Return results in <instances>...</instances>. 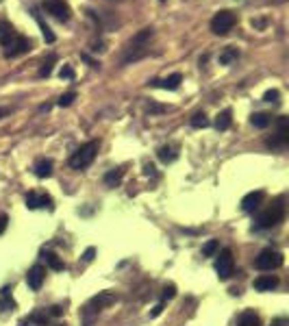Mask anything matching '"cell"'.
<instances>
[{
	"label": "cell",
	"mask_w": 289,
	"mask_h": 326,
	"mask_svg": "<svg viewBox=\"0 0 289 326\" xmlns=\"http://www.w3.org/2000/svg\"><path fill=\"white\" fill-rule=\"evenodd\" d=\"M7 222H9V218H7V215H0V235L5 233V228H7Z\"/></svg>",
	"instance_id": "38"
},
{
	"label": "cell",
	"mask_w": 289,
	"mask_h": 326,
	"mask_svg": "<svg viewBox=\"0 0 289 326\" xmlns=\"http://www.w3.org/2000/svg\"><path fill=\"white\" fill-rule=\"evenodd\" d=\"M163 111H167V107H163V104H157V102L148 104V113H163Z\"/></svg>",
	"instance_id": "34"
},
{
	"label": "cell",
	"mask_w": 289,
	"mask_h": 326,
	"mask_svg": "<svg viewBox=\"0 0 289 326\" xmlns=\"http://www.w3.org/2000/svg\"><path fill=\"white\" fill-rule=\"evenodd\" d=\"M283 265V255L278 250H272V248H266L259 252V257L254 259V267L261 272H272L276 267Z\"/></svg>",
	"instance_id": "6"
},
{
	"label": "cell",
	"mask_w": 289,
	"mask_h": 326,
	"mask_svg": "<svg viewBox=\"0 0 289 326\" xmlns=\"http://www.w3.org/2000/svg\"><path fill=\"white\" fill-rule=\"evenodd\" d=\"M33 15H35V20H37V24H39V29H42V35H44V39H46V42L48 44H52L54 42V33L50 31V26H48V24L42 20V18H39V13L33 9Z\"/></svg>",
	"instance_id": "24"
},
{
	"label": "cell",
	"mask_w": 289,
	"mask_h": 326,
	"mask_svg": "<svg viewBox=\"0 0 289 326\" xmlns=\"http://www.w3.org/2000/svg\"><path fill=\"white\" fill-rule=\"evenodd\" d=\"M272 326H285V320H276V322L272 324Z\"/></svg>",
	"instance_id": "42"
},
{
	"label": "cell",
	"mask_w": 289,
	"mask_h": 326,
	"mask_svg": "<svg viewBox=\"0 0 289 326\" xmlns=\"http://www.w3.org/2000/svg\"><path fill=\"white\" fill-rule=\"evenodd\" d=\"M157 157L163 163H172V161H176V157H179V148H176V146H161V148L157 150Z\"/></svg>",
	"instance_id": "17"
},
{
	"label": "cell",
	"mask_w": 289,
	"mask_h": 326,
	"mask_svg": "<svg viewBox=\"0 0 289 326\" xmlns=\"http://www.w3.org/2000/svg\"><path fill=\"white\" fill-rule=\"evenodd\" d=\"M54 326H66V324H54Z\"/></svg>",
	"instance_id": "43"
},
{
	"label": "cell",
	"mask_w": 289,
	"mask_h": 326,
	"mask_svg": "<svg viewBox=\"0 0 289 326\" xmlns=\"http://www.w3.org/2000/svg\"><path fill=\"white\" fill-rule=\"evenodd\" d=\"M278 98H280L278 89H268L266 96H263V100H266V102H278Z\"/></svg>",
	"instance_id": "32"
},
{
	"label": "cell",
	"mask_w": 289,
	"mask_h": 326,
	"mask_svg": "<svg viewBox=\"0 0 289 326\" xmlns=\"http://www.w3.org/2000/svg\"><path fill=\"white\" fill-rule=\"evenodd\" d=\"M163 305H165V303H159V305H157L155 309H152V313H150V315H152V317H157L159 313H161V311H163Z\"/></svg>",
	"instance_id": "39"
},
{
	"label": "cell",
	"mask_w": 289,
	"mask_h": 326,
	"mask_svg": "<svg viewBox=\"0 0 289 326\" xmlns=\"http://www.w3.org/2000/svg\"><path fill=\"white\" fill-rule=\"evenodd\" d=\"M3 48H5V57H7V59H13V57H20L24 52H28L31 48H33V42H31L28 37L18 35V33H15V35Z\"/></svg>",
	"instance_id": "7"
},
{
	"label": "cell",
	"mask_w": 289,
	"mask_h": 326,
	"mask_svg": "<svg viewBox=\"0 0 289 326\" xmlns=\"http://www.w3.org/2000/svg\"><path fill=\"white\" fill-rule=\"evenodd\" d=\"M50 317L52 315L48 313V311H44V309H37V311H33L26 317V320L22 322V326H46L48 322H50Z\"/></svg>",
	"instance_id": "14"
},
{
	"label": "cell",
	"mask_w": 289,
	"mask_h": 326,
	"mask_svg": "<svg viewBox=\"0 0 289 326\" xmlns=\"http://www.w3.org/2000/svg\"><path fill=\"white\" fill-rule=\"evenodd\" d=\"M13 309H15V300L11 298L9 287L0 289V313H5V311H13Z\"/></svg>",
	"instance_id": "18"
},
{
	"label": "cell",
	"mask_w": 289,
	"mask_h": 326,
	"mask_svg": "<svg viewBox=\"0 0 289 326\" xmlns=\"http://www.w3.org/2000/svg\"><path fill=\"white\" fill-rule=\"evenodd\" d=\"M263 196H266V194H263L261 189L246 194L244 198H242V211H246V213H254V211L259 209V205L263 202Z\"/></svg>",
	"instance_id": "12"
},
{
	"label": "cell",
	"mask_w": 289,
	"mask_h": 326,
	"mask_svg": "<svg viewBox=\"0 0 289 326\" xmlns=\"http://www.w3.org/2000/svg\"><path fill=\"white\" fill-rule=\"evenodd\" d=\"M270 122H272V118L268 113H252V118H250V124L254 128H268Z\"/></svg>",
	"instance_id": "23"
},
{
	"label": "cell",
	"mask_w": 289,
	"mask_h": 326,
	"mask_svg": "<svg viewBox=\"0 0 289 326\" xmlns=\"http://www.w3.org/2000/svg\"><path fill=\"white\" fill-rule=\"evenodd\" d=\"M122 176H124V170L122 168H115V170H111V172L104 174V185H109V187H115L120 181H122Z\"/></svg>",
	"instance_id": "21"
},
{
	"label": "cell",
	"mask_w": 289,
	"mask_h": 326,
	"mask_svg": "<svg viewBox=\"0 0 289 326\" xmlns=\"http://www.w3.org/2000/svg\"><path fill=\"white\" fill-rule=\"evenodd\" d=\"M54 61H57V57H54V55H50V57H48V61H44V65H42V70H39V76H50V72H52V63Z\"/></svg>",
	"instance_id": "29"
},
{
	"label": "cell",
	"mask_w": 289,
	"mask_h": 326,
	"mask_svg": "<svg viewBox=\"0 0 289 326\" xmlns=\"http://www.w3.org/2000/svg\"><path fill=\"white\" fill-rule=\"evenodd\" d=\"M152 35H155V29H152V26L141 29L137 35L128 42L126 50H124V57H122V63H131V61L141 59V57L148 52V42L152 39Z\"/></svg>",
	"instance_id": "2"
},
{
	"label": "cell",
	"mask_w": 289,
	"mask_h": 326,
	"mask_svg": "<svg viewBox=\"0 0 289 326\" xmlns=\"http://www.w3.org/2000/svg\"><path fill=\"white\" fill-rule=\"evenodd\" d=\"M183 83V76L176 72V74L172 76H167V78H155V80H150V85L152 87H159V89H170V92H174V89H179Z\"/></svg>",
	"instance_id": "13"
},
{
	"label": "cell",
	"mask_w": 289,
	"mask_h": 326,
	"mask_svg": "<svg viewBox=\"0 0 289 326\" xmlns=\"http://www.w3.org/2000/svg\"><path fill=\"white\" fill-rule=\"evenodd\" d=\"M161 3H163V0H161Z\"/></svg>",
	"instance_id": "44"
},
{
	"label": "cell",
	"mask_w": 289,
	"mask_h": 326,
	"mask_svg": "<svg viewBox=\"0 0 289 326\" xmlns=\"http://www.w3.org/2000/svg\"><path fill=\"white\" fill-rule=\"evenodd\" d=\"M176 296V287L170 283V285H165L163 287V293H161V303H167V300H172Z\"/></svg>",
	"instance_id": "31"
},
{
	"label": "cell",
	"mask_w": 289,
	"mask_h": 326,
	"mask_svg": "<svg viewBox=\"0 0 289 326\" xmlns=\"http://www.w3.org/2000/svg\"><path fill=\"white\" fill-rule=\"evenodd\" d=\"M74 100H76V92H68V94H63V96L59 98L57 104H59V107H70V104L74 102Z\"/></svg>",
	"instance_id": "30"
},
{
	"label": "cell",
	"mask_w": 289,
	"mask_h": 326,
	"mask_svg": "<svg viewBox=\"0 0 289 326\" xmlns=\"http://www.w3.org/2000/svg\"><path fill=\"white\" fill-rule=\"evenodd\" d=\"M11 109H7V107H0V118H5V116H9Z\"/></svg>",
	"instance_id": "41"
},
{
	"label": "cell",
	"mask_w": 289,
	"mask_h": 326,
	"mask_svg": "<svg viewBox=\"0 0 289 326\" xmlns=\"http://www.w3.org/2000/svg\"><path fill=\"white\" fill-rule=\"evenodd\" d=\"M59 76L61 78H68V80L74 78V70H72V65H63L61 72H59Z\"/></svg>",
	"instance_id": "33"
},
{
	"label": "cell",
	"mask_w": 289,
	"mask_h": 326,
	"mask_svg": "<svg viewBox=\"0 0 289 326\" xmlns=\"http://www.w3.org/2000/svg\"><path fill=\"white\" fill-rule=\"evenodd\" d=\"M252 26L254 29H263V26H266V22H263V20H252Z\"/></svg>",
	"instance_id": "40"
},
{
	"label": "cell",
	"mask_w": 289,
	"mask_h": 326,
	"mask_svg": "<svg viewBox=\"0 0 289 326\" xmlns=\"http://www.w3.org/2000/svg\"><path fill=\"white\" fill-rule=\"evenodd\" d=\"M143 174H146V176H152V178H157V168L152 166V163H146V166H143Z\"/></svg>",
	"instance_id": "35"
},
{
	"label": "cell",
	"mask_w": 289,
	"mask_h": 326,
	"mask_svg": "<svg viewBox=\"0 0 289 326\" xmlns=\"http://www.w3.org/2000/svg\"><path fill=\"white\" fill-rule=\"evenodd\" d=\"M209 124H211V122H209L205 113H194V116H191V126L194 128H207Z\"/></svg>",
	"instance_id": "27"
},
{
	"label": "cell",
	"mask_w": 289,
	"mask_h": 326,
	"mask_svg": "<svg viewBox=\"0 0 289 326\" xmlns=\"http://www.w3.org/2000/svg\"><path fill=\"white\" fill-rule=\"evenodd\" d=\"M44 279H46V267H44L42 263H35V265L28 270V274H26V283H28V287L33 289V291L42 289Z\"/></svg>",
	"instance_id": "11"
},
{
	"label": "cell",
	"mask_w": 289,
	"mask_h": 326,
	"mask_svg": "<svg viewBox=\"0 0 289 326\" xmlns=\"http://www.w3.org/2000/svg\"><path fill=\"white\" fill-rule=\"evenodd\" d=\"M44 259H46V265L50 267V270H54V272H61L63 267H66V265H63V261L54 255V252H46Z\"/></svg>",
	"instance_id": "22"
},
{
	"label": "cell",
	"mask_w": 289,
	"mask_h": 326,
	"mask_svg": "<svg viewBox=\"0 0 289 326\" xmlns=\"http://www.w3.org/2000/svg\"><path fill=\"white\" fill-rule=\"evenodd\" d=\"M98 148H100V142H96V140L83 144L76 152H72V157H70V168H74V170H85L87 166H92V161L96 159V152H98Z\"/></svg>",
	"instance_id": "4"
},
{
	"label": "cell",
	"mask_w": 289,
	"mask_h": 326,
	"mask_svg": "<svg viewBox=\"0 0 289 326\" xmlns=\"http://www.w3.org/2000/svg\"><path fill=\"white\" fill-rule=\"evenodd\" d=\"M220 250V241L218 239H209L203 246V255L205 257H215V252Z\"/></svg>",
	"instance_id": "28"
},
{
	"label": "cell",
	"mask_w": 289,
	"mask_h": 326,
	"mask_svg": "<svg viewBox=\"0 0 289 326\" xmlns=\"http://www.w3.org/2000/svg\"><path fill=\"white\" fill-rule=\"evenodd\" d=\"M115 293H111V291H98L94 298H90L85 303V307L81 309V322L83 326H94V322L98 320V315L102 309H107L109 305H113L115 303Z\"/></svg>",
	"instance_id": "1"
},
{
	"label": "cell",
	"mask_w": 289,
	"mask_h": 326,
	"mask_svg": "<svg viewBox=\"0 0 289 326\" xmlns=\"http://www.w3.org/2000/svg\"><path fill=\"white\" fill-rule=\"evenodd\" d=\"M26 207L28 209H52V198L48 194H37V192H28L26 194Z\"/></svg>",
	"instance_id": "10"
},
{
	"label": "cell",
	"mask_w": 289,
	"mask_h": 326,
	"mask_svg": "<svg viewBox=\"0 0 289 326\" xmlns=\"http://www.w3.org/2000/svg\"><path fill=\"white\" fill-rule=\"evenodd\" d=\"M94 255H96V248H87L83 252V261H85V263H90V261L94 259Z\"/></svg>",
	"instance_id": "36"
},
{
	"label": "cell",
	"mask_w": 289,
	"mask_h": 326,
	"mask_svg": "<svg viewBox=\"0 0 289 326\" xmlns=\"http://www.w3.org/2000/svg\"><path fill=\"white\" fill-rule=\"evenodd\" d=\"M239 57V50L237 48H233V46H228V48H224V52L220 55V63L222 65H228V63H233Z\"/></svg>",
	"instance_id": "26"
},
{
	"label": "cell",
	"mask_w": 289,
	"mask_h": 326,
	"mask_svg": "<svg viewBox=\"0 0 289 326\" xmlns=\"http://www.w3.org/2000/svg\"><path fill=\"white\" fill-rule=\"evenodd\" d=\"M33 172L37 178H48L52 174V161L50 159H37L33 166Z\"/></svg>",
	"instance_id": "16"
},
{
	"label": "cell",
	"mask_w": 289,
	"mask_h": 326,
	"mask_svg": "<svg viewBox=\"0 0 289 326\" xmlns=\"http://www.w3.org/2000/svg\"><path fill=\"white\" fill-rule=\"evenodd\" d=\"M233 113L230 109H224L222 113H218V118H215V128L218 130H228L230 128V122H233Z\"/></svg>",
	"instance_id": "20"
},
{
	"label": "cell",
	"mask_w": 289,
	"mask_h": 326,
	"mask_svg": "<svg viewBox=\"0 0 289 326\" xmlns=\"http://www.w3.org/2000/svg\"><path fill=\"white\" fill-rule=\"evenodd\" d=\"M235 24H237V13L224 9V11H218L211 18V31L215 35H228V33L235 29Z\"/></svg>",
	"instance_id": "5"
},
{
	"label": "cell",
	"mask_w": 289,
	"mask_h": 326,
	"mask_svg": "<svg viewBox=\"0 0 289 326\" xmlns=\"http://www.w3.org/2000/svg\"><path fill=\"white\" fill-rule=\"evenodd\" d=\"M283 220H285V205H283V200H276L272 207H268L263 213L256 215L254 228H259V231H263V228H272V226H278Z\"/></svg>",
	"instance_id": "3"
},
{
	"label": "cell",
	"mask_w": 289,
	"mask_h": 326,
	"mask_svg": "<svg viewBox=\"0 0 289 326\" xmlns=\"http://www.w3.org/2000/svg\"><path fill=\"white\" fill-rule=\"evenodd\" d=\"M42 7H44L46 13H50L52 18L59 20V22H68L70 15H72L70 5L66 3V0H44Z\"/></svg>",
	"instance_id": "9"
},
{
	"label": "cell",
	"mask_w": 289,
	"mask_h": 326,
	"mask_svg": "<svg viewBox=\"0 0 289 326\" xmlns=\"http://www.w3.org/2000/svg\"><path fill=\"white\" fill-rule=\"evenodd\" d=\"M13 35H15V29L11 26V24L9 22H0V44L5 46Z\"/></svg>",
	"instance_id": "25"
},
{
	"label": "cell",
	"mask_w": 289,
	"mask_h": 326,
	"mask_svg": "<svg viewBox=\"0 0 289 326\" xmlns=\"http://www.w3.org/2000/svg\"><path fill=\"white\" fill-rule=\"evenodd\" d=\"M252 285H254V289H259V291H272L278 287V279L272 274H263V276H256Z\"/></svg>",
	"instance_id": "15"
},
{
	"label": "cell",
	"mask_w": 289,
	"mask_h": 326,
	"mask_svg": "<svg viewBox=\"0 0 289 326\" xmlns=\"http://www.w3.org/2000/svg\"><path fill=\"white\" fill-rule=\"evenodd\" d=\"M237 326H261V317L254 311H244L242 315H239Z\"/></svg>",
	"instance_id": "19"
},
{
	"label": "cell",
	"mask_w": 289,
	"mask_h": 326,
	"mask_svg": "<svg viewBox=\"0 0 289 326\" xmlns=\"http://www.w3.org/2000/svg\"><path fill=\"white\" fill-rule=\"evenodd\" d=\"M233 270H235V259H233V250L230 248H224L218 259H215V272L222 281H226L233 276Z\"/></svg>",
	"instance_id": "8"
},
{
	"label": "cell",
	"mask_w": 289,
	"mask_h": 326,
	"mask_svg": "<svg viewBox=\"0 0 289 326\" xmlns=\"http://www.w3.org/2000/svg\"><path fill=\"white\" fill-rule=\"evenodd\" d=\"M81 59H83V61H87V63H90L92 68H100V63H98V61H94V59H92L90 55H85V52H83V55H81Z\"/></svg>",
	"instance_id": "37"
}]
</instances>
